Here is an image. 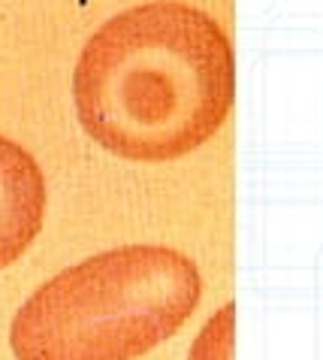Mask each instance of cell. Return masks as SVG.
Wrapping results in <instances>:
<instances>
[{"mask_svg":"<svg viewBox=\"0 0 323 360\" xmlns=\"http://www.w3.org/2000/svg\"><path fill=\"white\" fill-rule=\"evenodd\" d=\"M236 100L230 37L181 0L130 6L88 37L73 70L85 134L124 161H176L224 127Z\"/></svg>","mask_w":323,"mask_h":360,"instance_id":"6da1fadb","label":"cell"},{"mask_svg":"<svg viewBox=\"0 0 323 360\" xmlns=\"http://www.w3.org/2000/svg\"><path fill=\"white\" fill-rule=\"evenodd\" d=\"M236 354V303L220 306L199 330L187 360H233Z\"/></svg>","mask_w":323,"mask_h":360,"instance_id":"277c9868","label":"cell"},{"mask_svg":"<svg viewBox=\"0 0 323 360\" xmlns=\"http://www.w3.org/2000/svg\"><path fill=\"white\" fill-rule=\"evenodd\" d=\"M203 276L169 245H121L60 269L9 324L15 360H136L176 336Z\"/></svg>","mask_w":323,"mask_h":360,"instance_id":"7a4b0ae2","label":"cell"},{"mask_svg":"<svg viewBox=\"0 0 323 360\" xmlns=\"http://www.w3.org/2000/svg\"><path fill=\"white\" fill-rule=\"evenodd\" d=\"M46 218V179L34 155L0 136V269L15 264Z\"/></svg>","mask_w":323,"mask_h":360,"instance_id":"3957f363","label":"cell"}]
</instances>
